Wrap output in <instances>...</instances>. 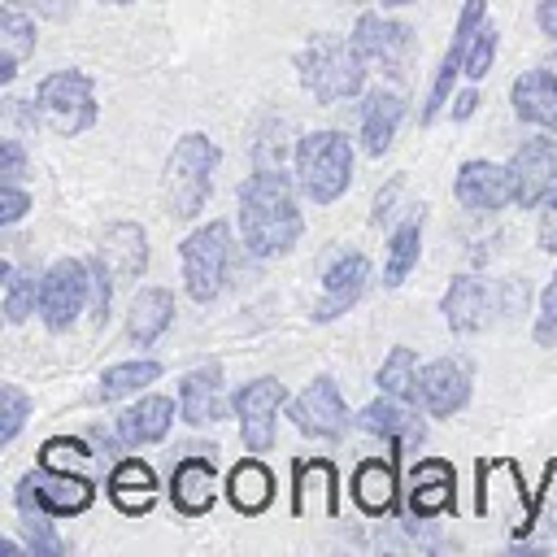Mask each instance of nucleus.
Returning <instances> with one entry per match:
<instances>
[{
    "label": "nucleus",
    "mask_w": 557,
    "mask_h": 557,
    "mask_svg": "<svg viewBox=\"0 0 557 557\" xmlns=\"http://www.w3.org/2000/svg\"><path fill=\"white\" fill-rule=\"evenodd\" d=\"M235 218L244 248L252 257H283L300 244L305 235V213H300V187L296 174H283L278 165H257L239 191H235Z\"/></svg>",
    "instance_id": "f257e3e1"
},
{
    "label": "nucleus",
    "mask_w": 557,
    "mask_h": 557,
    "mask_svg": "<svg viewBox=\"0 0 557 557\" xmlns=\"http://www.w3.org/2000/svg\"><path fill=\"white\" fill-rule=\"evenodd\" d=\"M218 165H222V148L205 131H187L174 139V148L161 165V205L174 222H191L205 213V205L213 196Z\"/></svg>",
    "instance_id": "f03ea898"
},
{
    "label": "nucleus",
    "mask_w": 557,
    "mask_h": 557,
    "mask_svg": "<svg viewBox=\"0 0 557 557\" xmlns=\"http://www.w3.org/2000/svg\"><path fill=\"white\" fill-rule=\"evenodd\" d=\"M366 74H370V61L357 52L352 35H313L300 52H296V78L300 87L313 96V104H344V100H357L366 91Z\"/></svg>",
    "instance_id": "7ed1b4c3"
},
{
    "label": "nucleus",
    "mask_w": 557,
    "mask_h": 557,
    "mask_svg": "<svg viewBox=\"0 0 557 557\" xmlns=\"http://www.w3.org/2000/svg\"><path fill=\"white\" fill-rule=\"evenodd\" d=\"M352 165H357L352 139L335 126H322V131H309L296 139V170L292 174H296L300 196L313 209L335 205L352 187Z\"/></svg>",
    "instance_id": "20e7f679"
},
{
    "label": "nucleus",
    "mask_w": 557,
    "mask_h": 557,
    "mask_svg": "<svg viewBox=\"0 0 557 557\" xmlns=\"http://www.w3.org/2000/svg\"><path fill=\"white\" fill-rule=\"evenodd\" d=\"M30 117H35L44 131L61 135V139H74V135L91 131L96 117H100L91 74H83V70H74V65L44 74L39 87H35V100H30Z\"/></svg>",
    "instance_id": "39448f33"
},
{
    "label": "nucleus",
    "mask_w": 557,
    "mask_h": 557,
    "mask_svg": "<svg viewBox=\"0 0 557 557\" xmlns=\"http://www.w3.org/2000/svg\"><path fill=\"white\" fill-rule=\"evenodd\" d=\"M231 257H235V235L231 222L209 218L200 222L183 244H178V265H183V287L196 305H213L226 287L231 274Z\"/></svg>",
    "instance_id": "423d86ee"
},
{
    "label": "nucleus",
    "mask_w": 557,
    "mask_h": 557,
    "mask_svg": "<svg viewBox=\"0 0 557 557\" xmlns=\"http://www.w3.org/2000/svg\"><path fill=\"white\" fill-rule=\"evenodd\" d=\"M87 300H91V270L83 257H61L44 270V283H39V322L52 331V335H65L78 313H87Z\"/></svg>",
    "instance_id": "0eeeda50"
},
{
    "label": "nucleus",
    "mask_w": 557,
    "mask_h": 557,
    "mask_svg": "<svg viewBox=\"0 0 557 557\" xmlns=\"http://www.w3.org/2000/svg\"><path fill=\"white\" fill-rule=\"evenodd\" d=\"M287 387L274 374H261L252 383H244L231 396V413L239 418V440L248 453H270L274 435H278V413L287 409Z\"/></svg>",
    "instance_id": "6e6552de"
},
{
    "label": "nucleus",
    "mask_w": 557,
    "mask_h": 557,
    "mask_svg": "<svg viewBox=\"0 0 557 557\" xmlns=\"http://www.w3.org/2000/svg\"><path fill=\"white\" fill-rule=\"evenodd\" d=\"M483 22H487V0H461L453 39H448V48H444V57H440V70H435V78H431L426 104H422V113H418L422 126H431V122L440 117V109L453 104V87H457V78L466 74V48H470V39H474V30H479Z\"/></svg>",
    "instance_id": "1a4fd4ad"
},
{
    "label": "nucleus",
    "mask_w": 557,
    "mask_h": 557,
    "mask_svg": "<svg viewBox=\"0 0 557 557\" xmlns=\"http://www.w3.org/2000/svg\"><path fill=\"white\" fill-rule=\"evenodd\" d=\"M513 170V205L518 209H540L544 200L557 196V135L540 131L522 139L509 157Z\"/></svg>",
    "instance_id": "9d476101"
},
{
    "label": "nucleus",
    "mask_w": 557,
    "mask_h": 557,
    "mask_svg": "<svg viewBox=\"0 0 557 557\" xmlns=\"http://www.w3.org/2000/svg\"><path fill=\"white\" fill-rule=\"evenodd\" d=\"M287 418L309 440H322V444L344 440V431H348V405L339 396V383L331 374H318L305 392H296L287 400Z\"/></svg>",
    "instance_id": "9b49d317"
},
{
    "label": "nucleus",
    "mask_w": 557,
    "mask_h": 557,
    "mask_svg": "<svg viewBox=\"0 0 557 557\" xmlns=\"http://www.w3.org/2000/svg\"><path fill=\"white\" fill-rule=\"evenodd\" d=\"M453 200L470 213H500L513 205V170L509 161L470 157L453 174Z\"/></svg>",
    "instance_id": "f8f14e48"
},
{
    "label": "nucleus",
    "mask_w": 557,
    "mask_h": 557,
    "mask_svg": "<svg viewBox=\"0 0 557 557\" xmlns=\"http://www.w3.org/2000/svg\"><path fill=\"white\" fill-rule=\"evenodd\" d=\"M474 370L466 357H435L418 374V409L426 418H453L470 405Z\"/></svg>",
    "instance_id": "ddd939ff"
},
{
    "label": "nucleus",
    "mask_w": 557,
    "mask_h": 557,
    "mask_svg": "<svg viewBox=\"0 0 557 557\" xmlns=\"http://www.w3.org/2000/svg\"><path fill=\"white\" fill-rule=\"evenodd\" d=\"M213 444H187L183 457L174 461L170 470V505L183 513V518H200L213 509L218 500V470H213Z\"/></svg>",
    "instance_id": "4468645a"
},
{
    "label": "nucleus",
    "mask_w": 557,
    "mask_h": 557,
    "mask_svg": "<svg viewBox=\"0 0 557 557\" xmlns=\"http://www.w3.org/2000/svg\"><path fill=\"white\" fill-rule=\"evenodd\" d=\"M357 426H361L366 435L387 440V448H396V453H413V448L426 444V422H422L418 405L396 400V396L370 400V405L357 413Z\"/></svg>",
    "instance_id": "2eb2a0df"
},
{
    "label": "nucleus",
    "mask_w": 557,
    "mask_h": 557,
    "mask_svg": "<svg viewBox=\"0 0 557 557\" xmlns=\"http://www.w3.org/2000/svg\"><path fill=\"white\" fill-rule=\"evenodd\" d=\"M366 283H370V257L366 252H339L322 270V296L313 305V322H335L339 313H348L361 300Z\"/></svg>",
    "instance_id": "dca6fc26"
},
{
    "label": "nucleus",
    "mask_w": 557,
    "mask_h": 557,
    "mask_svg": "<svg viewBox=\"0 0 557 557\" xmlns=\"http://www.w3.org/2000/svg\"><path fill=\"white\" fill-rule=\"evenodd\" d=\"M226 409L231 400H226V379L218 361H205L178 379V418L187 426H213L226 418Z\"/></svg>",
    "instance_id": "f3484780"
},
{
    "label": "nucleus",
    "mask_w": 557,
    "mask_h": 557,
    "mask_svg": "<svg viewBox=\"0 0 557 557\" xmlns=\"http://www.w3.org/2000/svg\"><path fill=\"white\" fill-rule=\"evenodd\" d=\"M440 313H444V326L453 335H479L492 322V292H487V283L474 278V274H453L444 296H440Z\"/></svg>",
    "instance_id": "a211bd4d"
},
{
    "label": "nucleus",
    "mask_w": 557,
    "mask_h": 557,
    "mask_svg": "<svg viewBox=\"0 0 557 557\" xmlns=\"http://www.w3.org/2000/svg\"><path fill=\"white\" fill-rule=\"evenodd\" d=\"M178 418V405L174 396H161V392H144L135 405H126L117 418H113V431L126 448H144V444H161L170 435Z\"/></svg>",
    "instance_id": "6ab92c4d"
},
{
    "label": "nucleus",
    "mask_w": 557,
    "mask_h": 557,
    "mask_svg": "<svg viewBox=\"0 0 557 557\" xmlns=\"http://www.w3.org/2000/svg\"><path fill=\"white\" fill-rule=\"evenodd\" d=\"M457 500V470L444 457H418L409 466V513L413 518H435L448 513Z\"/></svg>",
    "instance_id": "aec40b11"
},
{
    "label": "nucleus",
    "mask_w": 557,
    "mask_h": 557,
    "mask_svg": "<svg viewBox=\"0 0 557 557\" xmlns=\"http://www.w3.org/2000/svg\"><path fill=\"white\" fill-rule=\"evenodd\" d=\"M352 44L357 52L370 61V65H383V70H396L409 48H413V30L396 17H383V13H361L357 26H352Z\"/></svg>",
    "instance_id": "412c9836"
},
{
    "label": "nucleus",
    "mask_w": 557,
    "mask_h": 557,
    "mask_svg": "<svg viewBox=\"0 0 557 557\" xmlns=\"http://www.w3.org/2000/svg\"><path fill=\"white\" fill-rule=\"evenodd\" d=\"M509 104H513V117H518V122L557 135V78H553L544 65L522 70V74L509 83Z\"/></svg>",
    "instance_id": "4be33fe9"
},
{
    "label": "nucleus",
    "mask_w": 557,
    "mask_h": 557,
    "mask_svg": "<svg viewBox=\"0 0 557 557\" xmlns=\"http://www.w3.org/2000/svg\"><path fill=\"white\" fill-rule=\"evenodd\" d=\"M396 448L387 453V457H366L357 470H352V500H357V509L361 513H370V518H383V513H392L396 509V496H400V479H396Z\"/></svg>",
    "instance_id": "5701e85b"
},
{
    "label": "nucleus",
    "mask_w": 557,
    "mask_h": 557,
    "mask_svg": "<svg viewBox=\"0 0 557 557\" xmlns=\"http://www.w3.org/2000/svg\"><path fill=\"white\" fill-rule=\"evenodd\" d=\"M30 479H35L39 505L52 518H78L96 500V483L87 474H78V470H48V466H39V470H30Z\"/></svg>",
    "instance_id": "b1692460"
},
{
    "label": "nucleus",
    "mask_w": 557,
    "mask_h": 557,
    "mask_svg": "<svg viewBox=\"0 0 557 557\" xmlns=\"http://www.w3.org/2000/svg\"><path fill=\"white\" fill-rule=\"evenodd\" d=\"M174 292L170 287H139L126 305V339L135 348H152L174 326Z\"/></svg>",
    "instance_id": "393cba45"
},
{
    "label": "nucleus",
    "mask_w": 557,
    "mask_h": 557,
    "mask_svg": "<svg viewBox=\"0 0 557 557\" xmlns=\"http://www.w3.org/2000/svg\"><path fill=\"white\" fill-rule=\"evenodd\" d=\"M400 122H405V96L396 87H374L361 104V148L370 157H383L396 144Z\"/></svg>",
    "instance_id": "a878e982"
},
{
    "label": "nucleus",
    "mask_w": 557,
    "mask_h": 557,
    "mask_svg": "<svg viewBox=\"0 0 557 557\" xmlns=\"http://www.w3.org/2000/svg\"><path fill=\"white\" fill-rule=\"evenodd\" d=\"M226 500L244 518H257L274 505V470L261 461V453H252L226 470Z\"/></svg>",
    "instance_id": "bb28decb"
},
{
    "label": "nucleus",
    "mask_w": 557,
    "mask_h": 557,
    "mask_svg": "<svg viewBox=\"0 0 557 557\" xmlns=\"http://www.w3.org/2000/svg\"><path fill=\"white\" fill-rule=\"evenodd\" d=\"M104 487H109V500H113L122 513H131V518L148 513L152 500H157V474H152V466L139 461V457H117Z\"/></svg>",
    "instance_id": "cd10ccee"
},
{
    "label": "nucleus",
    "mask_w": 557,
    "mask_h": 557,
    "mask_svg": "<svg viewBox=\"0 0 557 557\" xmlns=\"http://www.w3.org/2000/svg\"><path fill=\"white\" fill-rule=\"evenodd\" d=\"M96 252L109 261V270L117 278H139L148 270V235L135 222H109L100 244H96Z\"/></svg>",
    "instance_id": "c85d7f7f"
},
{
    "label": "nucleus",
    "mask_w": 557,
    "mask_h": 557,
    "mask_svg": "<svg viewBox=\"0 0 557 557\" xmlns=\"http://www.w3.org/2000/svg\"><path fill=\"white\" fill-rule=\"evenodd\" d=\"M422 222H426V213L418 205V213H409L387 235V248H383V287H400L409 278V270L418 265V257H422Z\"/></svg>",
    "instance_id": "c756f323"
},
{
    "label": "nucleus",
    "mask_w": 557,
    "mask_h": 557,
    "mask_svg": "<svg viewBox=\"0 0 557 557\" xmlns=\"http://www.w3.org/2000/svg\"><path fill=\"white\" fill-rule=\"evenodd\" d=\"M35 44H39L35 17L26 9L4 4L0 9V83H13L17 78V65L35 52Z\"/></svg>",
    "instance_id": "7c9ffc66"
},
{
    "label": "nucleus",
    "mask_w": 557,
    "mask_h": 557,
    "mask_svg": "<svg viewBox=\"0 0 557 557\" xmlns=\"http://www.w3.org/2000/svg\"><path fill=\"white\" fill-rule=\"evenodd\" d=\"M157 379H161V361H157V357H135V361H117V366H109V370L100 374V383H96V400L113 405V400L139 396V392H148V387H152Z\"/></svg>",
    "instance_id": "2f4dec72"
},
{
    "label": "nucleus",
    "mask_w": 557,
    "mask_h": 557,
    "mask_svg": "<svg viewBox=\"0 0 557 557\" xmlns=\"http://www.w3.org/2000/svg\"><path fill=\"white\" fill-rule=\"evenodd\" d=\"M39 283H44V274L17 270L13 261H0V296H4V322L9 326L39 313Z\"/></svg>",
    "instance_id": "473e14b6"
},
{
    "label": "nucleus",
    "mask_w": 557,
    "mask_h": 557,
    "mask_svg": "<svg viewBox=\"0 0 557 557\" xmlns=\"http://www.w3.org/2000/svg\"><path fill=\"white\" fill-rule=\"evenodd\" d=\"M418 374H422L418 352H413L409 344H396V348L383 357V366H379L374 383H379V392H383V396H396V400L418 405Z\"/></svg>",
    "instance_id": "72a5a7b5"
},
{
    "label": "nucleus",
    "mask_w": 557,
    "mask_h": 557,
    "mask_svg": "<svg viewBox=\"0 0 557 557\" xmlns=\"http://www.w3.org/2000/svg\"><path fill=\"white\" fill-rule=\"evenodd\" d=\"M87 461H96V448L83 435H48L39 444V466L48 470H83Z\"/></svg>",
    "instance_id": "f704fd0d"
},
{
    "label": "nucleus",
    "mask_w": 557,
    "mask_h": 557,
    "mask_svg": "<svg viewBox=\"0 0 557 557\" xmlns=\"http://www.w3.org/2000/svg\"><path fill=\"white\" fill-rule=\"evenodd\" d=\"M87 270H91V300H87V313H91L96 326H104V318H109V309H113V283H117V274L109 270V261H104L100 252L87 257Z\"/></svg>",
    "instance_id": "c9c22d12"
},
{
    "label": "nucleus",
    "mask_w": 557,
    "mask_h": 557,
    "mask_svg": "<svg viewBox=\"0 0 557 557\" xmlns=\"http://www.w3.org/2000/svg\"><path fill=\"white\" fill-rule=\"evenodd\" d=\"M30 418V396L17 383H0V444H13Z\"/></svg>",
    "instance_id": "e433bc0d"
},
{
    "label": "nucleus",
    "mask_w": 557,
    "mask_h": 557,
    "mask_svg": "<svg viewBox=\"0 0 557 557\" xmlns=\"http://www.w3.org/2000/svg\"><path fill=\"white\" fill-rule=\"evenodd\" d=\"M496 48H500V35H496V26H492V22H483V26L474 30L470 48H466V78H470V83L487 78L492 61H496Z\"/></svg>",
    "instance_id": "4c0bfd02"
},
{
    "label": "nucleus",
    "mask_w": 557,
    "mask_h": 557,
    "mask_svg": "<svg viewBox=\"0 0 557 557\" xmlns=\"http://www.w3.org/2000/svg\"><path fill=\"white\" fill-rule=\"evenodd\" d=\"M52 513H35V518H22V535H26V548L35 557H65V540L52 531Z\"/></svg>",
    "instance_id": "58836bf2"
},
{
    "label": "nucleus",
    "mask_w": 557,
    "mask_h": 557,
    "mask_svg": "<svg viewBox=\"0 0 557 557\" xmlns=\"http://www.w3.org/2000/svg\"><path fill=\"white\" fill-rule=\"evenodd\" d=\"M531 339L540 348H557V274L544 283L540 292V305H535V326H531Z\"/></svg>",
    "instance_id": "ea45409f"
},
{
    "label": "nucleus",
    "mask_w": 557,
    "mask_h": 557,
    "mask_svg": "<svg viewBox=\"0 0 557 557\" xmlns=\"http://www.w3.org/2000/svg\"><path fill=\"white\" fill-rule=\"evenodd\" d=\"M30 209V191L22 183H0V226H17Z\"/></svg>",
    "instance_id": "a19ab883"
},
{
    "label": "nucleus",
    "mask_w": 557,
    "mask_h": 557,
    "mask_svg": "<svg viewBox=\"0 0 557 557\" xmlns=\"http://www.w3.org/2000/svg\"><path fill=\"white\" fill-rule=\"evenodd\" d=\"M13 9H26L30 17H44V22H70L78 0H4Z\"/></svg>",
    "instance_id": "79ce46f5"
},
{
    "label": "nucleus",
    "mask_w": 557,
    "mask_h": 557,
    "mask_svg": "<svg viewBox=\"0 0 557 557\" xmlns=\"http://www.w3.org/2000/svg\"><path fill=\"white\" fill-rule=\"evenodd\" d=\"M22 174H26V148H22V139H0V183H22Z\"/></svg>",
    "instance_id": "37998d69"
},
{
    "label": "nucleus",
    "mask_w": 557,
    "mask_h": 557,
    "mask_svg": "<svg viewBox=\"0 0 557 557\" xmlns=\"http://www.w3.org/2000/svg\"><path fill=\"white\" fill-rule=\"evenodd\" d=\"M535 244H540V248H544L548 257H557V196L540 205V222H535Z\"/></svg>",
    "instance_id": "c03bdc74"
},
{
    "label": "nucleus",
    "mask_w": 557,
    "mask_h": 557,
    "mask_svg": "<svg viewBox=\"0 0 557 557\" xmlns=\"http://www.w3.org/2000/svg\"><path fill=\"white\" fill-rule=\"evenodd\" d=\"M535 26H540V35H548L557 44V0H540L535 4Z\"/></svg>",
    "instance_id": "a18cd8bd"
},
{
    "label": "nucleus",
    "mask_w": 557,
    "mask_h": 557,
    "mask_svg": "<svg viewBox=\"0 0 557 557\" xmlns=\"http://www.w3.org/2000/svg\"><path fill=\"white\" fill-rule=\"evenodd\" d=\"M474 109H479V91H474V87H466V91H453V122H466Z\"/></svg>",
    "instance_id": "49530a36"
},
{
    "label": "nucleus",
    "mask_w": 557,
    "mask_h": 557,
    "mask_svg": "<svg viewBox=\"0 0 557 557\" xmlns=\"http://www.w3.org/2000/svg\"><path fill=\"white\" fill-rule=\"evenodd\" d=\"M0 557H22V544H13V540H0Z\"/></svg>",
    "instance_id": "de8ad7c7"
},
{
    "label": "nucleus",
    "mask_w": 557,
    "mask_h": 557,
    "mask_svg": "<svg viewBox=\"0 0 557 557\" xmlns=\"http://www.w3.org/2000/svg\"><path fill=\"white\" fill-rule=\"evenodd\" d=\"M540 65H544V70H548V74H553V78H557V44H553V52H548V57H544V61H540Z\"/></svg>",
    "instance_id": "09e8293b"
},
{
    "label": "nucleus",
    "mask_w": 557,
    "mask_h": 557,
    "mask_svg": "<svg viewBox=\"0 0 557 557\" xmlns=\"http://www.w3.org/2000/svg\"><path fill=\"white\" fill-rule=\"evenodd\" d=\"M383 9H405V4H413V0H379Z\"/></svg>",
    "instance_id": "8fccbe9b"
},
{
    "label": "nucleus",
    "mask_w": 557,
    "mask_h": 557,
    "mask_svg": "<svg viewBox=\"0 0 557 557\" xmlns=\"http://www.w3.org/2000/svg\"><path fill=\"white\" fill-rule=\"evenodd\" d=\"M100 4H135V0H100Z\"/></svg>",
    "instance_id": "3c124183"
}]
</instances>
